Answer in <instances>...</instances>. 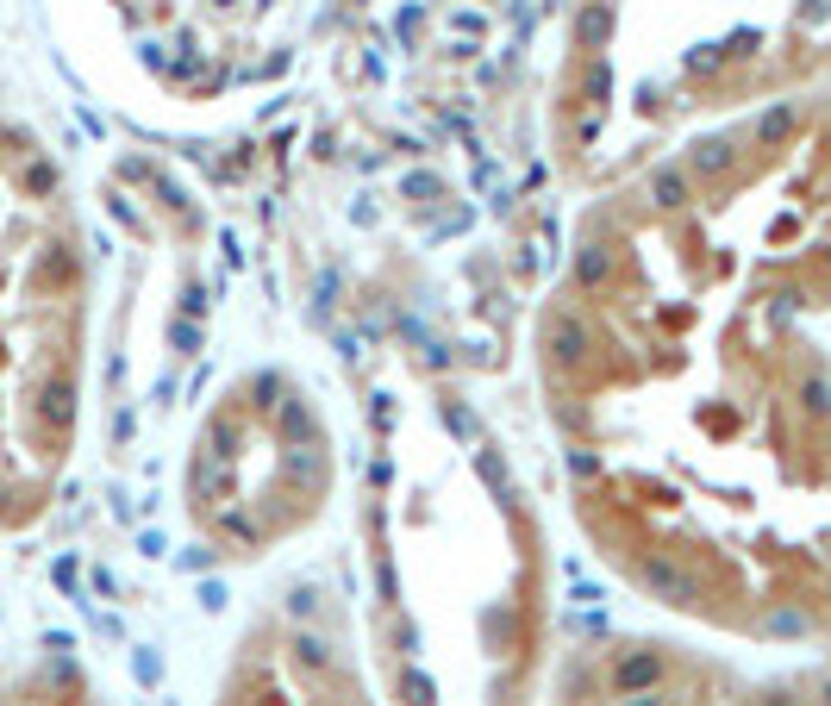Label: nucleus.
<instances>
[{"label": "nucleus", "instance_id": "nucleus-3", "mask_svg": "<svg viewBox=\"0 0 831 706\" xmlns=\"http://www.w3.org/2000/svg\"><path fill=\"white\" fill-rule=\"evenodd\" d=\"M401 700H406V706H431L438 694H431V682L419 675V669H406V675H401Z\"/></svg>", "mask_w": 831, "mask_h": 706}, {"label": "nucleus", "instance_id": "nucleus-5", "mask_svg": "<svg viewBox=\"0 0 831 706\" xmlns=\"http://www.w3.org/2000/svg\"><path fill=\"white\" fill-rule=\"evenodd\" d=\"M819 706H831V675H825V682H819Z\"/></svg>", "mask_w": 831, "mask_h": 706}, {"label": "nucleus", "instance_id": "nucleus-2", "mask_svg": "<svg viewBox=\"0 0 831 706\" xmlns=\"http://www.w3.org/2000/svg\"><path fill=\"white\" fill-rule=\"evenodd\" d=\"M663 656L657 650H619L613 656V694H644V687H663Z\"/></svg>", "mask_w": 831, "mask_h": 706}, {"label": "nucleus", "instance_id": "nucleus-1", "mask_svg": "<svg viewBox=\"0 0 831 706\" xmlns=\"http://www.w3.org/2000/svg\"><path fill=\"white\" fill-rule=\"evenodd\" d=\"M81 245L63 170L0 119V525L44 513L81 413Z\"/></svg>", "mask_w": 831, "mask_h": 706}, {"label": "nucleus", "instance_id": "nucleus-4", "mask_svg": "<svg viewBox=\"0 0 831 706\" xmlns=\"http://www.w3.org/2000/svg\"><path fill=\"white\" fill-rule=\"evenodd\" d=\"M613 706H669V700H663L657 687H644V694H619Z\"/></svg>", "mask_w": 831, "mask_h": 706}]
</instances>
